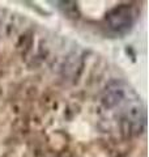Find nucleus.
I'll use <instances>...</instances> for the list:
<instances>
[{"label": "nucleus", "mask_w": 149, "mask_h": 157, "mask_svg": "<svg viewBox=\"0 0 149 157\" xmlns=\"http://www.w3.org/2000/svg\"><path fill=\"white\" fill-rule=\"evenodd\" d=\"M102 104L107 110L117 111L124 131L140 134L145 127V111L140 97L122 80L111 81L103 90Z\"/></svg>", "instance_id": "obj_1"}, {"label": "nucleus", "mask_w": 149, "mask_h": 157, "mask_svg": "<svg viewBox=\"0 0 149 157\" xmlns=\"http://www.w3.org/2000/svg\"><path fill=\"white\" fill-rule=\"evenodd\" d=\"M110 25L113 29H115L118 32L126 30L131 25V16L130 13L126 12L124 9H117L114 13L110 14Z\"/></svg>", "instance_id": "obj_2"}]
</instances>
